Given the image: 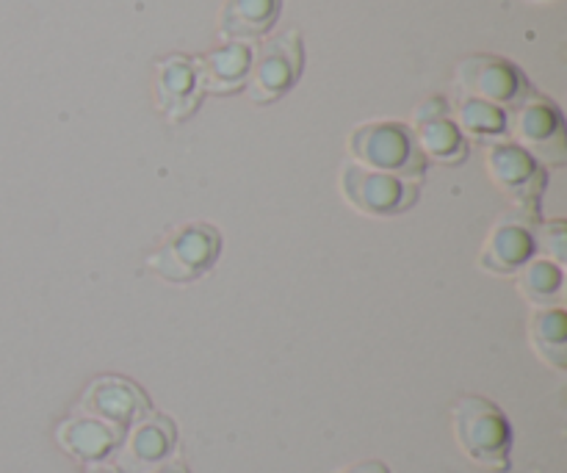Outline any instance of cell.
<instances>
[{"label":"cell","mask_w":567,"mask_h":473,"mask_svg":"<svg viewBox=\"0 0 567 473\" xmlns=\"http://www.w3.org/2000/svg\"><path fill=\"white\" fill-rule=\"evenodd\" d=\"M454 438L471 463L487 471H509L513 426L502 408L482 397H465L452 410Z\"/></svg>","instance_id":"cell-1"},{"label":"cell","mask_w":567,"mask_h":473,"mask_svg":"<svg viewBox=\"0 0 567 473\" xmlns=\"http://www.w3.org/2000/svg\"><path fill=\"white\" fill-rule=\"evenodd\" d=\"M349 153L354 164L365 169L396 175L402 181L419 183L426 172V158L413 136V127L404 122H365L349 136Z\"/></svg>","instance_id":"cell-2"},{"label":"cell","mask_w":567,"mask_h":473,"mask_svg":"<svg viewBox=\"0 0 567 473\" xmlns=\"http://www.w3.org/2000/svg\"><path fill=\"white\" fill-rule=\"evenodd\" d=\"M221 253V236L205 222L175 227L147 258V269L166 282H192L214 269Z\"/></svg>","instance_id":"cell-3"},{"label":"cell","mask_w":567,"mask_h":473,"mask_svg":"<svg viewBox=\"0 0 567 473\" xmlns=\"http://www.w3.org/2000/svg\"><path fill=\"white\" fill-rule=\"evenodd\" d=\"M341 194L358 214L371 216V219H388V216L404 214L419 203V183L365 169V166L349 161L341 169Z\"/></svg>","instance_id":"cell-4"},{"label":"cell","mask_w":567,"mask_h":473,"mask_svg":"<svg viewBox=\"0 0 567 473\" xmlns=\"http://www.w3.org/2000/svg\"><path fill=\"white\" fill-rule=\"evenodd\" d=\"M302 75V37L297 28L266 39L252 50L247 75V94L252 103H275Z\"/></svg>","instance_id":"cell-5"},{"label":"cell","mask_w":567,"mask_h":473,"mask_svg":"<svg viewBox=\"0 0 567 473\" xmlns=\"http://www.w3.org/2000/svg\"><path fill=\"white\" fill-rule=\"evenodd\" d=\"M509 133L515 144L532 155L543 166H565L567 136L565 122L557 105L546 97H526L515 105L509 116Z\"/></svg>","instance_id":"cell-6"},{"label":"cell","mask_w":567,"mask_h":473,"mask_svg":"<svg viewBox=\"0 0 567 473\" xmlns=\"http://www.w3.org/2000/svg\"><path fill=\"white\" fill-rule=\"evenodd\" d=\"M487 175L507 194L515 208L537 219L540 197L546 192V166L537 164L526 150L515 142H493L487 147Z\"/></svg>","instance_id":"cell-7"},{"label":"cell","mask_w":567,"mask_h":473,"mask_svg":"<svg viewBox=\"0 0 567 473\" xmlns=\"http://www.w3.org/2000/svg\"><path fill=\"white\" fill-rule=\"evenodd\" d=\"M454 83L463 97L485 100L498 109H515L529 97V83L524 72L513 61L498 59V55H471L460 61Z\"/></svg>","instance_id":"cell-8"},{"label":"cell","mask_w":567,"mask_h":473,"mask_svg":"<svg viewBox=\"0 0 567 473\" xmlns=\"http://www.w3.org/2000/svg\"><path fill=\"white\" fill-rule=\"evenodd\" d=\"M540 219H532L518 208L504 214L487 233L480 255L482 269L491 271V275H518L529 264L532 255L537 253L535 236H532V227Z\"/></svg>","instance_id":"cell-9"},{"label":"cell","mask_w":567,"mask_h":473,"mask_svg":"<svg viewBox=\"0 0 567 473\" xmlns=\"http://www.w3.org/2000/svg\"><path fill=\"white\" fill-rule=\"evenodd\" d=\"M78 410L125 432L127 426L150 413V402L136 382L125 380V377H100L86 388Z\"/></svg>","instance_id":"cell-10"},{"label":"cell","mask_w":567,"mask_h":473,"mask_svg":"<svg viewBox=\"0 0 567 473\" xmlns=\"http://www.w3.org/2000/svg\"><path fill=\"white\" fill-rule=\"evenodd\" d=\"M413 136L426 161L460 164L468 155V142L452 120V105L443 97H430L413 111Z\"/></svg>","instance_id":"cell-11"},{"label":"cell","mask_w":567,"mask_h":473,"mask_svg":"<svg viewBox=\"0 0 567 473\" xmlns=\"http://www.w3.org/2000/svg\"><path fill=\"white\" fill-rule=\"evenodd\" d=\"M203 100L197 64L188 55H166L155 64V105L169 122H181L197 111Z\"/></svg>","instance_id":"cell-12"},{"label":"cell","mask_w":567,"mask_h":473,"mask_svg":"<svg viewBox=\"0 0 567 473\" xmlns=\"http://www.w3.org/2000/svg\"><path fill=\"white\" fill-rule=\"evenodd\" d=\"M177 432L172 419L161 413H147L133 424L131 435H127L125 449H122L120 469L127 473H142L153 465L166 463L169 454L175 452Z\"/></svg>","instance_id":"cell-13"},{"label":"cell","mask_w":567,"mask_h":473,"mask_svg":"<svg viewBox=\"0 0 567 473\" xmlns=\"http://www.w3.org/2000/svg\"><path fill=\"white\" fill-rule=\"evenodd\" d=\"M125 432L116 426L105 424V421L92 419V415H72L64 424L55 430V441L64 449L70 457L81 460V463H100L109 457L116 446L122 443Z\"/></svg>","instance_id":"cell-14"},{"label":"cell","mask_w":567,"mask_h":473,"mask_svg":"<svg viewBox=\"0 0 567 473\" xmlns=\"http://www.w3.org/2000/svg\"><path fill=\"white\" fill-rule=\"evenodd\" d=\"M249 61H252V48L244 42H227L221 48L194 59L203 94H230L236 89L247 86Z\"/></svg>","instance_id":"cell-15"},{"label":"cell","mask_w":567,"mask_h":473,"mask_svg":"<svg viewBox=\"0 0 567 473\" xmlns=\"http://www.w3.org/2000/svg\"><path fill=\"white\" fill-rule=\"evenodd\" d=\"M282 0H225L219 11V33L227 42L258 39L275 28Z\"/></svg>","instance_id":"cell-16"},{"label":"cell","mask_w":567,"mask_h":473,"mask_svg":"<svg viewBox=\"0 0 567 473\" xmlns=\"http://www.w3.org/2000/svg\"><path fill=\"white\" fill-rule=\"evenodd\" d=\"M529 341L535 352L554 366L557 371H565L567 366V319L563 305L554 308H537L529 319Z\"/></svg>","instance_id":"cell-17"},{"label":"cell","mask_w":567,"mask_h":473,"mask_svg":"<svg viewBox=\"0 0 567 473\" xmlns=\"http://www.w3.org/2000/svg\"><path fill=\"white\" fill-rule=\"evenodd\" d=\"M454 125L460 127L463 136L482 138V142H502L504 133L509 131V114L498 105L485 103L476 97H463L460 94L457 105L452 111Z\"/></svg>","instance_id":"cell-18"},{"label":"cell","mask_w":567,"mask_h":473,"mask_svg":"<svg viewBox=\"0 0 567 473\" xmlns=\"http://www.w3.org/2000/svg\"><path fill=\"white\" fill-rule=\"evenodd\" d=\"M565 269L548 258H535L518 271V291L537 308H554L563 302Z\"/></svg>","instance_id":"cell-19"},{"label":"cell","mask_w":567,"mask_h":473,"mask_svg":"<svg viewBox=\"0 0 567 473\" xmlns=\"http://www.w3.org/2000/svg\"><path fill=\"white\" fill-rule=\"evenodd\" d=\"M532 236H535V249H543L548 260L554 264L565 266L567 258V230H565V222L563 219H554V222H537L532 227Z\"/></svg>","instance_id":"cell-20"},{"label":"cell","mask_w":567,"mask_h":473,"mask_svg":"<svg viewBox=\"0 0 567 473\" xmlns=\"http://www.w3.org/2000/svg\"><path fill=\"white\" fill-rule=\"evenodd\" d=\"M338 473H391V471H388V465H382L380 460H365V463L349 465V469H343Z\"/></svg>","instance_id":"cell-21"},{"label":"cell","mask_w":567,"mask_h":473,"mask_svg":"<svg viewBox=\"0 0 567 473\" xmlns=\"http://www.w3.org/2000/svg\"><path fill=\"white\" fill-rule=\"evenodd\" d=\"M142 473H188V471H186V465L181 463V460H166V463L153 465V469H147Z\"/></svg>","instance_id":"cell-22"},{"label":"cell","mask_w":567,"mask_h":473,"mask_svg":"<svg viewBox=\"0 0 567 473\" xmlns=\"http://www.w3.org/2000/svg\"><path fill=\"white\" fill-rule=\"evenodd\" d=\"M86 473H120L114 465H105V463H89Z\"/></svg>","instance_id":"cell-23"}]
</instances>
